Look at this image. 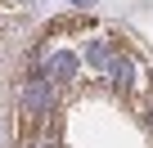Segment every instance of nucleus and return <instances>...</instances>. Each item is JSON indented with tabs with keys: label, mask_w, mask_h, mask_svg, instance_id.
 <instances>
[{
	"label": "nucleus",
	"mask_w": 153,
	"mask_h": 148,
	"mask_svg": "<svg viewBox=\"0 0 153 148\" xmlns=\"http://www.w3.org/2000/svg\"><path fill=\"white\" fill-rule=\"evenodd\" d=\"M41 63L50 67V81H54V85H68V81L76 77V54H72V49H54V54L41 58Z\"/></svg>",
	"instance_id": "nucleus-1"
},
{
	"label": "nucleus",
	"mask_w": 153,
	"mask_h": 148,
	"mask_svg": "<svg viewBox=\"0 0 153 148\" xmlns=\"http://www.w3.org/2000/svg\"><path fill=\"white\" fill-rule=\"evenodd\" d=\"M45 108H50V85H45V81H32V85L23 90V117L41 121V117H45Z\"/></svg>",
	"instance_id": "nucleus-2"
},
{
	"label": "nucleus",
	"mask_w": 153,
	"mask_h": 148,
	"mask_svg": "<svg viewBox=\"0 0 153 148\" xmlns=\"http://www.w3.org/2000/svg\"><path fill=\"white\" fill-rule=\"evenodd\" d=\"M90 67L104 72V77H113V72H117V54H113L104 40H95V45H90Z\"/></svg>",
	"instance_id": "nucleus-3"
},
{
	"label": "nucleus",
	"mask_w": 153,
	"mask_h": 148,
	"mask_svg": "<svg viewBox=\"0 0 153 148\" xmlns=\"http://www.w3.org/2000/svg\"><path fill=\"white\" fill-rule=\"evenodd\" d=\"M113 77H117L122 90H131V85H135V63H131V58H117V72H113Z\"/></svg>",
	"instance_id": "nucleus-4"
},
{
	"label": "nucleus",
	"mask_w": 153,
	"mask_h": 148,
	"mask_svg": "<svg viewBox=\"0 0 153 148\" xmlns=\"http://www.w3.org/2000/svg\"><path fill=\"white\" fill-rule=\"evenodd\" d=\"M76 5H90V0H76Z\"/></svg>",
	"instance_id": "nucleus-5"
}]
</instances>
